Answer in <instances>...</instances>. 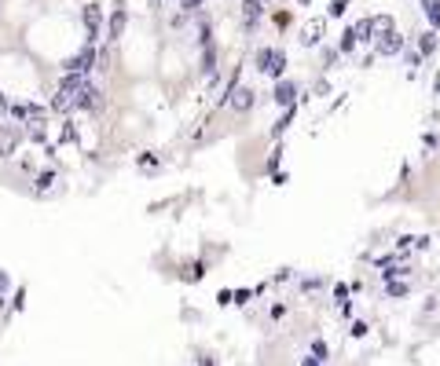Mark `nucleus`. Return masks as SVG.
I'll return each instance as SVG.
<instances>
[{
	"label": "nucleus",
	"mask_w": 440,
	"mask_h": 366,
	"mask_svg": "<svg viewBox=\"0 0 440 366\" xmlns=\"http://www.w3.org/2000/svg\"><path fill=\"white\" fill-rule=\"evenodd\" d=\"M103 106H106L103 92H100V88H95V84L89 81V84H84V88H81V95H78V106H73V110H84V114H100Z\"/></svg>",
	"instance_id": "0eeeda50"
},
{
	"label": "nucleus",
	"mask_w": 440,
	"mask_h": 366,
	"mask_svg": "<svg viewBox=\"0 0 440 366\" xmlns=\"http://www.w3.org/2000/svg\"><path fill=\"white\" fill-rule=\"evenodd\" d=\"M272 23H275L279 29H283V26H290V12H275V15H272Z\"/></svg>",
	"instance_id": "c85d7f7f"
},
{
	"label": "nucleus",
	"mask_w": 440,
	"mask_h": 366,
	"mask_svg": "<svg viewBox=\"0 0 440 366\" xmlns=\"http://www.w3.org/2000/svg\"><path fill=\"white\" fill-rule=\"evenodd\" d=\"M8 286H12V275H8V271H0V289H4V293H8Z\"/></svg>",
	"instance_id": "473e14b6"
},
{
	"label": "nucleus",
	"mask_w": 440,
	"mask_h": 366,
	"mask_svg": "<svg viewBox=\"0 0 440 366\" xmlns=\"http://www.w3.org/2000/svg\"><path fill=\"white\" fill-rule=\"evenodd\" d=\"M264 19V0H242V29L246 34H253L257 26H261Z\"/></svg>",
	"instance_id": "6e6552de"
},
{
	"label": "nucleus",
	"mask_w": 440,
	"mask_h": 366,
	"mask_svg": "<svg viewBox=\"0 0 440 366\" xmlns=\"http://www.w3.org/2000/svg\"><path fill=\"white\" fill-rule=\"evenodd\" d=\"M136 165H139V169H154V165H158V158H154V154H139Z\"/></svg>",
	"instance_id": "cd10ccee"
},
{
	"label": "nucleus",
	"mask_w": 440,
	"mask_h": 366,
	"mask_svg": "<svg viewBox=\"0 0 440 366\" xmlns=\"http://www.w3.org/2000/svg\"><path fill=\"white\" fill-rule=\"evenodd\" d=\"M433 95H440V66H437V73H433Z\"/></svg>",
	"instance_id": "72a5a7b5"
},
{
	"label": "nucleus",
	"mask_w": 440,
	"mask_h": 366,
	"mask_svg": "<svg viewBox=\"0 0 440 366\" xmlns=\"http://www.w3.org/2000/svg\"><path fill=\"white\" fill-rule=\"evenodd\" d=\"M360 48V37H356V29H345V34H341V40H338V51H341V56H352V51H356Z\"/></svg>",
	"instance_id": "f3484780"
},
{
	"label": "nucleus",
	"mask_w": 440,
	"mask_h": 366,
	"mask_svg": "<svg viewBox=\"0 0 440 366\" xmlns=\"http://www.w3.org/2000/svg\"><path fill=\"white\" fill-rule=\"evenodd\" d=\"M202 275H206V264H202V260H195V264L187 267V278H191V282H198Z\"/></svg>",
	"instance_id": "412c9836"
},
{
	"label": "nucleus",
	"mask_w": 440,
	"mask_h": 366,
	"mask_svg": "<svg viewBox=\"0 0 440 366\" xmlns=\"http://www.w3.org/2000/svg\"><path fill=\"white\" fill-rule=\"evenodd\" d=\"M56 183H59V172H56V169H45V172L34 180V195H37V198L51 195V191H56Z\"/></svg>",
	"instance_id": "f8f14e48"
},
{
	"label": "nucleus",
	"mask_w": 440,
	"mask_h": 366,
	"mask_svg": "<svg viewBox=\"0 0 440 366\" xmlns=\"http://www.w3.org/2000/svg\"><path fill=\"white\" fill-rule=\"evenodd\" d=\"M371 48H374V56H382V59H396V56L407 51V37L400 29H385V34H378V40H374Z\"/></svg>",
	"instance_id": "f03ea898"
},
{
	"label": "nucleus",
	"mask_w": 440,
	"mask_h": 366,
	"mask_svg": "<svg viewBox=\"0 0 440 366\" xmlns=\"http://www.w3.org/2000/svg\"><path fill=\"white\" fill-rule=\"evenodd\" d=\"M418 12H422L426 26L440 34V0H418Z\"/></svg>",
	"instance_id": "ddd939ff"
},
{
	"label": "nucleus",
	"mask_w": 440,
	"mask_h": 366,
	"mask_svg": "<svg viewBox=\"0 0 440 366\" xmlns=\"http://www.w3.org/2000/svg\"><path fill=\"white\" fill-rule=\"evenodd\" d=\"M250 297H253V289H239V293H235V304H246Z\"/></svg>",
	"instance_id": "7c9ffc66"
},
{
	"label": "nucleus",
	"mask_w": 440,
	"mask_h": 366,
	"mask_svg": "<svg viewBox=\"0 0 440 366\" xmlns=\"http://www.w3.org/2000/svg\"><path fill=\"white\" fill-rule=\"evenodd\" d=\"M294 114H297V106H290V110H283V117L275 121V128H272V139H279L290 128V121H294Z\"/></svg>",
	"instance_id": "a211bd4d"
},
{
	"label": "nucleus",
	"mask_w": 440,
	"mask_h": 366,
	"mask_svg": "<svg viewBox=\"0 0 440 366\" xmlns=\"http://www.w3.org/2000/svg\"><path fill=\"white\" fill-rule=\"evenodd\" d=\"M301 366H327V363H323V359H319V355H312V352H308V355H305V359H301Z\"/></svg>",
	"instance_id": "c756f323"
},
{
	"label": "nucleus",
	"mask_w": 440,
	"mask_h": 366,
	"mask_svg": "<svg viewBox=\"0 0 440 366\" xmlns=\"http://www.w3.org/2000/svg\"><path fill=\"white\" fill-rule=\"evenodd\" d=\"M253 103H257V92L250 88V84H239V88H235L228 99H224V106H228L231 114H250Z\"/></svg>",
	"instance_id": "39448f33"
},
{
	"label": "nucleus",
	"mask_w": 440,
	"mask_h": 366,
	"mask_svg": "<svg viewBox=\"0 0 440 366\" xmlns=\"http://www.w3.org/2000/svg\"><path fill=\"white\" fill-rule=\"evenodd\" d=\"M217 62H220V48H217V40H213V45H206V48H202L198 70L206 73V77H217Z\"/></svg>",
	"instance_id": "9d476101"
},
{
	"label": "nucleus",
	"mask_w": 440,
	"mask_h": 366,
	"mask_svg": "<svg viewBox=\"0 0 440 366\" xmlns=\"http://www.w3.org/2000/svg\"><path fill=\"white\" fill-rule=\"evenodd\" d=\"M0 311H4V289H0Z\"/></svg>",
	"instance_id": "c9c22d12"
},
{
	"label": "nucleus",
	"mask_w": 440,
	"mask_h": 366,
	"mask_svg": "<svg viewBox=\"0 0 440 366\" xmlns=\"http://www.w3.org/2000/svg\"><path fill=\"white\" fill-rule=\"evenodd\" d=\"M198 366H217V363H213L209 355H202V359H198Z\"/></svg>",
	"instance_id": "f704fd0d"
},
{
	"label": "nucleus",
	"mask_w": 440,
	"mask_h": 366,
	"mask_svg": "<svg viewBox=\"0 0 440 366\" xmlns=\"http://www.w3.org/2000/svg\"><path fill=\"white\" fill-rule=\"evenodd\" d=\"M26 308V289H19V293H15V311H23Z\"/></svg>",
	"instance_id": "2f4dec72"
},
{
	"label": "nucleus",
	"mask_w": 440,
	"mask_h": 366,
	"mask_svg": "<svg viewBox=\"0 0 440 366\" xmlns=\"http://www.w3.org/2000/svg\"><path fill=\"white\" fill-rule=\"evenodd\" d=\"M81 23H84V45H95L103 34V8L100 4H84V12H81Z\"/></svg>",
	"instance_id": "20e7f679"
},
{
	"label": "nucleus",
	"mask_w": 440,
	"mask_h": 366,
	"mask_svg": "<svg viewBox=\"0 0 440 366\" xmlns=\"http://www.w3.org/2000/svg\"><path fill=\"white\" fill-rule=\"evenodd\" d=\"M297 4H308V0H297Z\"/></svg>",
	"instance_id": "e433bc0d"
},
{
	"label": "nucleus",
	"mask_w": 440,
	"mask_h": 366,
	"mask_svg": "<svg viewBox=\"0 0 440 366\" xmlns=\"http://www.w3.org/2000/svg\"><path fill=\"white\" fill-rule=\"evenodd\" d=\"M19 143H23V128L19 125H0V161L15 158Z\"/></svg>",
	"instance_id": "423d86ee"
},
{
	"label": "nucleus",
	"mask_w": 440,
	"mask_h": 366,
	"mask_svg": "<svg viewBox=\"0 0 440 366\" xmlns=\"http://www.w3.org/2000/svg\"><path fill=\"white\" fill-rule=\"evenodd\" d=\"M345 8H349V0H334V4H330V19H341V15H345Z\"/></svg>",
	"instance_id": "b1692460"
},
{
	"label": "nucleus",
	"mask_w": 440,
	"mask_h": 366,
	"mask_svg": "<svg viewBox=\"0 0 440 366\" xmlns=\"http://www.w3.org/2000/svg\"><path fill=\"white\" fill-rule=\"evenodd\" d=\"M404 62H407V73H411V77H415V73H418V66H422V62H426V59H422V56H418V51H415V48H407V51H404Z\"/></svg>",
	"instance_id": "6ab92c4d"
},
{
	"label": "nucleus",
	"mask_w": 440,
	"mask_h": 366,
	"mask_svg": "<svg viewBox=\"0 0 440 366\" xmlns=\"http://www.w3.org/2000/svg\"><path fill=\"white\" fill-rule=\"evenodd\" d=\"M297 95H301V84L283 77V81H275V88H272V103L279 110H290V106H297Z\"/></svg>",
	"instance_id": "7ed1b4c3"
},
{
	"label": "nucleus",
	"mask_w": 440,
	"mask_h": 366,
	"mask_svg": "<svg viewBox=\"0 0 440 366\" xmlns=\"http://www.w3.org/2000/svg\"><path fill=\"white\" fill-rule=\"evenodd\" d=\"M334 300H338V304H345V300H349V286H345V282L334 286Z\"/></svg>",
	"instance_id": "a878e982"
},
{
	"label": "nucleus",
	"mask_w": 440,
	"mask_h": 366,
	"mask_svg": "<svg viewBox=\"0 0 440 366\" xmlns=\"http://www.w3.org/2000/svg\"><path fill=\"white\" fill-rule=\"evenodd\" d=\"M319 40H323V19H312V23L301 29V45L305 48H316Z\"/></svg>",
	"instance_id": "4468645a"
},
{
	"label": "nucleus",
	"mask_w": 440,
	"mask_h": 366,
	"mask_svg": "<svg viewBox=\"0 0 440 366\" xmlns=\"http://www.w3.org/2000/svg\"><path fill=\"white\" fill-rule=\"evenodd\" d=\"M312 355H319V359L327 363V359H330V344H327L323 337H316V341H312Z\"/></svg>",
	"instance_id": "aec40b11"
},
{
	"label": "nucleus",
	"mask_w": 440,
	"mask_h": 366,
	"mask_svg": "<svg viewBox=\"0 0 440 366\" xmlns=\"http://www.w3.org/2000/svg\"><path fill=\"white\" fill-rule=\"evenodd\" d=\"M367 333H371V326H367L363 319H356V322H352V337H367Z\"/></svg>",
	"instance_id": "393cba45"
},
{
	"label": "nucleus",
	"mask_w": 440,
	"mask_h": 366,
	"mask_svg": "<svg viewBox=\"0 0 440 366\" xmlns=\"http://www.w3.org/2000/svg\"><path fill=\"white\" fill-rule=\"evenodd\" d=\"M411 293V278H393V282H385V297L389 300H404Z\"/></svg>",
	"instance_id": "2eb2a0df"
},
{
	"label": "nucleus",
	"mask_w": 440,
	"mask_h": 366,
	"mask_svg": "<svg viewBox=\"0 0 440 366\" xmlns=\"http://www.w3.org/2000/svg\"><path fill=\"white\" fill-rule=\"evenodd\" d=\"M422 147L429 150V154H433V150L440 147V136H437V132H426V136H422Z\"/></svg>",
	"instance_id": "5701e85b"
},
{
	"label": "nucleus",
	"mask_w": 440,
	"mask_h": 366,
	"mask_svg": "<svg viewBox=\"0 0 440 366\" xmlns=\"http://www.w3.org/2000/svg\"><path fill=\"white\" fill-rule=\"evenodd\" d=\"M253 66H257V73H264V77L283 81V77H286V51L275 48V45L257 48V51H253Z\"/></svg>",
	"instance_id": "f257e3e1"
},
{
	"label": "nucleus",
	"mask_w": 440,
	"mask_h": 366,
	"mask_svg": "<svg viewBox=\"0 0 440 366\" xmlns=\"http://www.w3.org/2000/svg\"><path fill=\"white\" fill-rule=\"evenodd\" d=\"M319 286H323V278H301V289H305V293H312V289H319Z\"/></svg>",
	"instance_id": "bb28decb"
},
{
	"label": "nucleus",
	"mask_w": 440,
	"mask_h": 366,
	"mask_svg": "<svg viewBox=\"0 0 440 366\" xmlns=\"http://www.w3.org/2000/svg\"><path fill=\"white\" fill-rule=\"evenodd\" d=\"M279 161H283V147H275V150H272V158H268L264 172H275V169H279Z\"/></svg>",
	"instance_id": "4be33fe9"
},
{
	"label": "nucleus",
	"mask_w": 440,
	"mask_h": 366,
	"mask_svg": "<svg viewBox=\"0 0 440 366\" xmlns=\"http://www.w3.org/2000/svg\"><path fill=\"white\" fill-rule=\"evenodd\" d=\"M12 117L15 121H45V110H40L37 103H12Z\"/></svg>",
	"instance_id": "9b49d317"
},
{
	"label": "nucleus",
	"mask_w": 440,
	"mask_h": 366,
	"mask_svg": "<svg viewBox=\"0 0 440 366\" xmlns=\"http://www.w3.org/2000/svg\"><path fill=\"white\" fill-rule=\"evenodd\" d=\"M125 23H128V12H125V8H117V12L111 15V26H106V37L117 40V37L125 34Z\"/></svg>",
	"instance_id": "dca6fc26"
},
{
	"label": "nucleus",
	"mask_w": 440,
	"mask_h": 366,
	"mask_svg": "<svg viewBox=\"0 0 440 366\" xmlns=\"http://www.w3.org/2000/svg\"><path fill=\"white\" fill-rule=\"evenodd\" d=\"M415 51H418L422 59H433L437 51H440V34H437V29H429V26H426L422 34L415 37Z\"/></svg>",
	"instance_id": "1a4fd4ad"
}]
</instances>
